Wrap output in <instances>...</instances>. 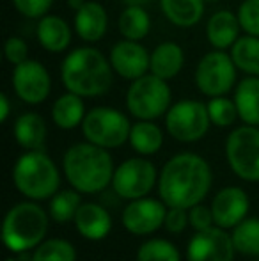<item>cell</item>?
Listing matches in <instances>:
<instances>
[{"label":"cell","mask_w":259,"mask_h":261,"mask_svg":"<svg viewBox=\"0 0 259 261\" xmlns=\"http://www.w3.org/2000/svg\"><path fill=\"white\" fill-rule=\"evenodd\" d=\"M213 172L203 156L180 153L165 162L158 176L160 199L169 208H187L203 203L211 190Z\"/></svg>","instance_id":"6da1fadb"},{"label":"cell","mask_w":259,"mask_h":261,"mask_svg":"<svg viewBox=\"0 0 259 261\" xmlns=\"http://www.w3.org/2000/svg\"><path fill=\"white\" fill-rule=\"evenodd\" d=\"M64 176L80 194H98L112 185L114 162L110 153L93 142H78L68 148L63 158Z\"/></svg>","instance_id":"7a4b0ae2"},{"label":"cell","mask_w":259,"mask_h":261,"mask_svg":"<svg viewBox=\"0 0 259 261\" xmlns=\"http://www.w3.org/2000/svg\"><path fill=\"white\" fill-rule=\"evenodd\" d=\"M61 76L69 93H75L82 98H94L110 89L114 68L100 50L83 46L73 50L64 59Z\"/></svg>","instance_id":"3957f363"},{"label":"cell","mask_w":259,"mask_h":261,"mask_svg":"<svg viewBox=\"0 0 259 261\" xmlns=\"http://www.w3.org/2000/svg\"><path fill=\"white\" fill-rule=\"evenodd\" d=\"M50 213L38 201H21L6 213L2 224V240L9 251L27 252L34 251L48 233Z\"/></svg>","instance_id":"277c9868"},{"label":"cell","mask_w":259,"mask_h":261,"mask_svg":"<svg viewBox=\"0 0 259 261\" xmlns=\"http://www.w3.org/2000/svg\"><path fill=\"white\" fill-rule=\"evenodd\" d=\"M13 181L18 192L31 201L52 199L61 187V172L45 151H27L13 167Z\"/></svg>","instance_id":"5b68a950"},{"label":"cell","mask_w":259,"mask_h":261,"mask_svg":"<svg viewBox=\"0 0 259 261\" xmlns=\"http://www.w3.org/2000/svg\"><path fill=\"white\" fill-rule=\"evenodd\" d=\"M126 107L138 121H153L165 116L170 109V89L167 80L153 73L133 80L126 94Z\"/></svg>","instance_id":"8992f818"},{"label":"cell","mask_w":259,"mask_h":261,"mask_svg":"<svg viewBox=\"0 0 259 261\" xmlns=\"http://www.w3.org/2000/svg\"><path fill=\"white\" fill-rule=\"evenodd\" d=\"M82 132L85 141L105 149L119 148L130 141L131 124L123 112L110 107H96L83 117Z\"/></svg>","instance_id":"52a82bcc"},{"label":"cell","mask_w":259,"mask_h":261,"mask_svg":"<svg viewBox=\"0 0 259 261\" xmlns=\"http://www.w3.org/2000/svg\"><path fill=\"white\" fill-rule=\"evenodd\" d=\"M229 167L245 181H259V128L245 124L229 134L225 141Z\"/></svg>","instance_id":"ba28073f"},{"label":"cell","mask_w":259,"mask_h":261,"mask_svg":"<svg viewBox=\"0 0 259 261\" xmlns=\"http://www.w3.org/2000/svg\"><path fill=\"white\" fill-rule=\"evenodd\" d=\"M210 112L208 105L197 100L178 101L167 110L165 128L170 137L180 142L200 141L210 130Z\"/></svg>","instance_id":"9c48e42d"},{"label":"cell","mask_w":259,"mask_h":261,"mask_svg":"<svg viewBox=\"0 0 259 261\" xmlns=\"http://www.w3.org/2000/svg\"><path fill=\"white\" fill-rule=\"evenodd\" d=\"M236 82V64L224 50H213L200 59L195 71V84L210 98L224 96Z\"/></svg>","instance_id":"30bf717a"},{"label":"cell","mask_w":259,"mask_h":261,"mask_svg":"<svg viewBox=\"0 0 259 261\" xmlns=\"http://www.w3.org/2000/svg\"><path fill=\"white\" fill-rule=\"evenodd\" d=\"M156 167L146 158H128L119 164L112 178V189L121 199L146 197L156 185Z\"/></svg>","instance_id":"8fae6325"},{"label":"cell","mask_w":259,"mask_h":261,"mask_svg":"<svg viewBox=\"0 0 259 261\" xmlns=\"http://www.w3.org/2000/svg\"><path fill=\"white\" fill-rule=\"evenodd\" d=\"M167 206L162 199H153V197H140L128 203V206L123 210L121 222L128 233L137 237L153 234L163 227L167 215Z\"/></svg>","instance_id":"7c38bea8"},{"label":"cell","mask_w":259,"mask_h":261,"mask_svg":"<svg viewBox=\"0 0 259 261\" xmlns=\"http://www.w3.org/2000/svg\"><path fill=\"white\" fill-rule=\"evenodd\" d=\"M235 254L233 237L218 226L195 231L187 245V261H233Z\"/></svg>","instance_id":"4fadbf2b"},{"label":"cell","mask_w":259,"mask_h":261,"mask_svg":"<svg viewBox=\"0 0 259 261\" xmlns=\"http://www.w3.org/2000/svg\"><path fill=\"white\" fill-rule=\"evenodd\" d=\"M13 87L21 101L28 105H38L48 98L52 80L41 62L27 59L14 68Z\"/></svg>","instance_id":"5bb4252c"},{"label":"cell","mask_w":259,"mask_h":261,"mask_svg":"<svg viewBox=\"0 0 259 261\" xmlns=\"http://www.w3.org/2000/svg\"><path fill=\"white\" fill-rule=\"evenodd\" d=\"M250 208L249 196L240 187H224L215 194L211 201V212H213L215 226L233 229L243 219H247V213Z\"/></svg>","instance_id":"9a60e30c"},{"label":"cell","mask_w":259,"mask_h":261,"mask_svg":"<svg viewBox=\"0 0 259 261\" xmlns=\"http://www.w3.org/2000/svg\"><path fill=\"white\" fill-rule=\"evenodd\" d=\"M110 62L114 71L126 80H137L144 76L151 64V55L138 41L125 39L114 45L110 52Z\"/></svg>","instance_id":"2e32d148"},{"label":"cell","mask_w":259,"mask_h":261,"mask_svg":"<svg viewBox=\"0 0 259 261\" xmlns=\"http://www.w3.org/2000/svg\"><path fill=\"white\" fill-rule=\"evenodd\" d=\"M75 227L85 240L100 242L112 231V217L107 208L98 203H82L75 217Z\"/></svg>","instance_id":"e0dca14e"},{"label":"cell","mask_w":259,"mask_h":261,"mask_svg":"<svg viewBox=\"0 0 259 261\" xmlns=\"http://www.w3.org/2000/svg\"><path fill=\"white\" fill-rule=\"evenodd\" d=\"M108 16L101 4L87 0L75 14V31L83 41L94 43L101 39L107 32Z\"/></svg>","instance_id":"ac0fdd59"},{"label":"cell","mask_w":259,"mask_h":261,"mask_svg":"<svg viewBox=\"0 0 259 261\" xmlns=\"http://www.w3.org/2000/svg\"><path fill=\"white\" fill-rule=\"evenodd\" d=\"M240 29L242 25H240L238 16H235L231 11H218L208 20V41L217 50L231 48L238 39Z\"/></svg>","instance_id":"d6986e66"},{"label":"cell","mask_w":259,"mask_h":261,"mask_svg":"<svg viewBox=\"0 0 259 261\" xmlns=\"http://www.w3.org/2000/svg\"><path fill=\"white\" fill-rule=\"evenodd\" d=\"M14 139L27 151H39L46 141V124L39 114H21L14 123Z\"/></svg>","instance_id":"ffe728a7"},{"label":"cell","mask_w":259,"mask_h":261,"mask_svg":"<svg viewBox=\"0 0 259 261\" xmlns=\"http://www.w3.org/2000/svg\"><path fill=\"white\" fill-rule=\"evenodd\" d=\"M38 39L48 52L59 54L71 43V29L61 16H43L38 23Z\"/></svg>","instance_id":"44dd1931"},{"label":"cell","mask_w":259,"mask_h":261,"mask_svg":"<svg viewBox=\"0 0 259 261\" xmlns=\"http://www.w3.org/2000/svg\"><path fill=\"white\" fill-rule=\"evenodd\" d=\"M185 62V55L180 45L176 43H162L158 45L151 54V64H149V71L153 75L160 76L163 80L174 79L178 73L181 71Z\"/></svg>","instance_id":"7402d4cb"},{"label":"cell","mask_w":259,"mask_h":261,"mask_svg":"<svg viewBox=\"0 0 259 261\" xmlns=\"http://www.w3.org/2000/svg\"><path fill=\"white\" fill-rule=\"evenodd\" d=\"M235 101L243 123L259 126V76L249 75L238 84Z\"/></svg>","instance_id":"603a6c76"},{"label":"cell","mask_w":259,"mask_h":261,"mask_svg":"<svg viewBox=\"0 0 259 261\" xmlns=\"http://www.w3.org/2000/svg\"><path fill=\"white\" fill-rule=\"evenodd\" d=\"M165 18L178 27H194L204 13V0H160Z\"/></svg>","instance_id":"cb8c5ba5"},{"label":"cell","mask_w":259,"mask_h":261,"mask_svg":"<svg viewBox=\"0 0 259 261\" xmlns=\"http://www.w3.org/2000/svg\"><path fill=\"white\" fill-rule=\"evenodd\" d=\"M85 117V107L82 96L75 93H66L52 107V119L63 130H73L83 123Z\"/></svg>","instance_id":"d4e9b609"},{"label":"cell","mask_w":259,"mask_h":261,"mask_svg":"<svg viewBox=\"0 0 259 261\" xmlns=\"http://www.w3.org/2000/svg\"><path fill=\"white\" fill-rule=\"evenodd\" d=\"M130 144L138 155H155L163 144V134L153 121H138L137 124L131 126Z\"/></svg>","instance_id":"484cf974"},{"label":"cell","mask_w":259,"mask_h":261,"mask_svg":"<svg viewBox=\"0 0 259 261\" xmlns=\"http://www.w3.org/2000/svg\"><path fill=\"white\" fill-rule=\"evenodd\" d=\"M231 57L236 68L247 75L259 76V38L257 36H243L238 38L231 46Z\"/></svg>","instance_id":"4316f807"},{"label":"cell","mask_w":259,"mask_h":261,"mask_svg":"<svg viewBox=\"0 0 259 261\" xmlns=\"http://www.w3.org/2000/svg\"><path fill=\"white\" fill-rule=\"evenodd\" d=\"M149 29H151V20L144 6H126V9L119 16V31L126 39L138 41L148 36Z\"/></svg>","instance_id":"83f0119b"},{"label":"cell","mask_w":259,"mask_h":261,"mask_svg":"<svg viewBox=\"0 0 259 261\" xmlns=\"http://www.w3.org/2000/svg\"><path fill=\"white\" fill-rule=\"evenodd\" d=\"M82 206V194L71 187L69 190H61L50 199L48 213L53 222L66 224L75 220L76 212Z\"/></svg>","instance_id":"f1b7e54d"},{"label":"cell","mask_w":259,"mask_h":261,"mask_svg":"<svg viewBox=\"0 0 259 261\" xmlns=\"http://www.w3.org/2000/svg\"><path fill=\"white\" fill-rule=\"evenodd\" d=\"M233 244L236 252L243 256H259V219L250 217L243 219L236 227H233Z\"/></svg>","instance_id":"f546056e"},{"label":"cell","mask_w":259,"mask_h":261,"mask_svg":"<svg viewBox=\"0 0 259 261\" xmlns=\"http://www.w3.org/2000/svg\"><path fill=\"white\" fill-rule=\"evenodd\" d=\"M31 261H76V249L64 238H48L34 249Z\"/></svg>","instance_id":"4dcf8cb0"},{"label":"cell","mask_w":259,"mask_h":261,"mask_svg":"<svg viewBox=\"0 0 259 261\" xmlns=\"http://www.w3.org/2000/svg\"><path fill=\"white\" fill-rule=\"evenodd\" d=\"M137 261H181V252L172 242L165 238L146 240L135 254Z\"/></svg>","instance_id":"1f68e13d"},{"label":"cell","mask_w":259,"mask_h":261,"mask_svg":"<svg viewBox=\"0 0 259 261\" xmlns=\"http://www.w3.org/2000/svg\"><path fill=\"white\" fill-rule=\"evenodd\" d=\"M208 112H210L211 123L220 128L231 126L236 121V117H240L236 101L229 100V98H225V96L211 98L210 103H208Z\"/></svg>","instance_id":"d6a6232c"},{"label":"cell","mask_w":259,"mask_h":261,"mask_svg":"<svg viewBox=\"0 0 259 261\" xmlns=\"http://www.w3.org/2000/svg\"><path fill=\"white\" fill-rule=\"evenodd\" d=\"M238 20L247 34L259 38V0H245L238 9Z\"/></svg>","instance_id":"836d02e7"},{"label":"cell","mask_w":259,"mask_h":261,"mask_svg":"<svg viewBox=\"0 0 259 261\" xmlns=\"http://www.w3.org/2000/svg\"><path fill=\"white\" fill-rule=\"evenodd\" d=\"M188 219H190V226L194 227L195 231H206L215 226L211 206H204L203 203L195 204V206H192L188 210Z\"/></svg>","instance_id":"e575fe53"},{"label":"cell","mask_w":259,"mask_h":261,"mask_svg":"<svg viewBox=\"0 0 259 261\" xmlns=\"http://www.w3.org/2000/svg\"><path fill=\"white\" fill-rule=\"evenodd\" d=\"M53 0H13L18 13L27 18H43L52 7Z\"/></svg>","instance_id":"d590c367"},{"label":"cell","mask_w":259,"mask_h":261,"mask_svg":"<svg viewBox=\"0 0 259 261\" xmlns=\"http://www.w3.org/2000/svg\"><path fill=\"white\" fill-rule=\"evenodd\" d=\"M190 224V219H188V210L187 208H169L165 215V222H163V227H165L169 233L180 234L187 229V226Z\"/></svg>","instance_id":"8d00e7d4"},{"label":"cell","mask_w":259,"mask_h":261,"mask_svg":"<svg viewBox=\"0 0 259 261\" xmlns=\"http://www.w3.org/2000/svg\"><path fill=\"white\" fill-rule=\"evenodd\" d=\"M6 57L11 64L18 66L21 62H25L28 59V48H27V43L23 41L21 38H9L6 41Z\"/></svg>","instance_id":"74e56055"},{"label":"cell","mask_w":259,"mask_h":261,"mask_svg":"<svg viewBox=\"0 0 259 261\" xmlns=\"http://www.w3.org/2000/svg\"><path fill=\"white\" fill-rule=\"evenodd\" d=\"M11 112V105H9V98L6 94H0V121H7Z\"/></svg>","instance_id":"f35d334b"},{"label":"cell","mask_w":259,"mask_h":261,"mask_svg":"<svg viewBox=\"0 0 259 261\" xmlns=\"http://www.w3.org/2000/svg\"><path fill=\"white\" fill-rule=\"evenodd\" d=\"M87 0H68V6L71 7V9H75V11H78L80 7L83 6V4H85Z\"/></svg>","instance_id":"ab89813d"},{"label":"cell","mask_w":259,"mask_h":261,"mask_svg":"<svg viewBox=\"0 0 259 261\" xmlns=\"http://www.w3.org/2000/svg\"><path fill=\"white\" fill-rule=\"evenodd\" d=\"M126 6H146V4L153 2V0H123Z\"/></svg>","instance_id":"60d3db41"},{"label":"cell","mask_w":259,"mask_h":261,"mask_svg":"<svg viewBox=\"0 0 259 261\" xmlns=\"http://www.w3.org/2000/svg\"><path fill=\"white\" fill-rule=\"evenodd\" d=\"M6 261H20V259H16V258H7Z\"/></svg>","instance_id":"b9f144b4"},{"label":"cell","mask_w":259,"mask_h":261,"mask_svg":"<svg viewBox=\"0 0 259 261\" xmlns=\"http://www.w3.org/2000/svg\"><path fill=\"white\" fill-rule=\"evenodd\" d=\"M204 2H217V0H204Z\"/></svg>","instance_id":"7bdbcfd3"}]
</instances>
